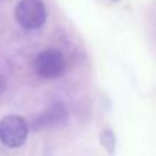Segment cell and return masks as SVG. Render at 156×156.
<instances>
[{
  "mask_svg": "<svg viewBox=\"0 0 156 156\" xmlns=\"http://www.w3.org/2000/svg\"><path fill=\"white\" fill-rule=\"evenodd\" d=\"M101 144L108 149L110 152L114 151V147H115V136L111 130H104L101 133Z\"/></svg>",
  "mask_w": 156,
  "mask_h": 156,
  "instance_id": "5",
  "label": "cell"
},
{
  "mask_svg": "<svg viewBox=\"0 0 156 156\" xmlns=\"http://www.w3.org/2000/svg\"><path fill=\"white\" fill-rule=\"evenodd\" d=\"M29 134V126L21 116L8 115L0 121V141L8 148L23 145Z\"/></svg>",
  "mask_w": 156,
  "mask_h": 156,
  "instance_id": "1",
  "label": "cell"
},
{
  "mask_svg": "<svg viewBox=\"0 0 156 156\" xmlns=\"http://www.w3.org/2000/svg\"><path fill=\"white\" fill-rule=\"evenodd\" d=\"M67 116V111H66V107L63 104H55L54 107H51L48 111H47L45 115H41L40 118V125H54V123H58L60 122L62 119H65Z\"/></svg>",
  "mask_w": 156,
  "mask_h": 156,
  "instance_id": "4",
  "label": "cell"
},
{
  "mask_svg": "<svg viewBox=\"0 0 156 156\" xmlns=\"http://www.w3.org/2000/svg\"><path fill=\"white\" fill-rule=\"evenodd\" d=\"M36 73L43 78H58L66 70V62L63 55L56 49H47L34 59Z\"/></svg>",
  "mask_w": 156,
  "mask_h": 156,
  "instance_id": "3",
  "label": "cell"
},
{
  "mask_svg": "<svg viewBox=\"0 0 156 156\" xmlns=\"http://www.w3.org/2000/svg\"><path fill=\"white\" fill-rule=\"evenodd\" d=\"M15 18L25 29H38L47 19L45 5L41 0H21L15 8Z\"/></svg>",
  "mask_w": 156,
  "mask_h": 156,
  "instance_id": "2",
  "label": "cell"
},
{
  "mask_svg": "<svg viewBox=\"0 0 156 156\" xmlns=\"http://www.w3.org/2000/svg\"><path fill=\"white\" fill-rule=\"evenodd\" d=\"M112 2H118V0H112Z\"/></svg>",
  "mask_w": 156,
  "mask_h": 156,
  "instance_id": "6",
  "label": "cell"
}]
</instances>
